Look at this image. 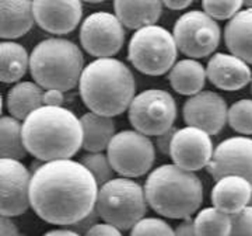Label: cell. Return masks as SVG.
Instances as JSON below:
<instances>
[{"mask_svg":"<svg viewBox=\"0 0 252 236\" xmlns=\"http://www.w3.org/2000/svg\"><path fill=\"white\" fill-rule=\"evenodd\" d=\"M1 236H20L17 225L11 221V218L1 217Z\"/></svg>","mask_w":252,"mask_h":236,"instance_id":"obj_38","label":"cell"},{"mask_svg":"<svg viewBox=\"0 0 252 236\" xmlns=\"http://www.w3.org/2000/svg\"><path fill=\"white\" fill-rule=\"evenodd\" d=\"M127 117L136 131L147 136H158L174 128L177 103L171 93L147 89L136 96L127 110Z\"/></svg>","mask_w":252,"mask_h":236,"instance_id":"obj_8","label":"cell"},{"mask_svg":"<svg viewBox=\"0 0 252 236\" xmlns=\"http://www.w3.org/2000/svg\"><path fill=\"white\" fill-rule=\"evenodd\" d=\"M1 38L14 41L26 36L35 24L34 1H1Z\"/></svg>","mask_w":252,"mask_h":236,"instance_id":"obj_19","label":"cell"},{"mask_svg":"<svg viewBox=\"0 0 252 236\" xmlns=\"http://www.w3.org/2000/svg\"><path fill=\"white\" fill-rule=\"evenodd\" d=\"M207 172L215 182L225 176L244 177L252 184V138L231 136L215 148Z\"/></svg>","mask_w":252,"mask_h":236,"instance_id":"obj_12","label":"cell"},{"mask_svg":"<svg viewBox=\"0 0 252 236\" xmlns=\"http://www.w3.org/2000/svg\"><path fill=\"white\" fill-rule=\"evenodd\" d=\"M224 41L230 54L252 65V9L244 7L227 23Z\"/></svg>","mask_w":252,"mask_h":236,"instance_id":"obj_20","label":"cell"},{"mask_svg":"<svg viewBox=\"0 0 252 236\" xmlns=\"http://www.w3.org/2000/svg\"><path fill=\"white\" fill-rule=\"evenodd\" d=\"M30 72L44 90L67 91L79 86L84 72L80 46L66 38H46L30 54Z\"/></svg>","mask_w":252,"mask_h":236,"instance_id":"obj_5","label":"cell"},{"mask_svg":"<svg viewBox=\"0 0 252 236\" xmlns=\"http://www.w3.org/2000/svg\"><path fill=\"white\" fill-rule=\"evenodd\" d=\"M177 129L178 128H171L170 131H167V132H164L161 135L156 136V141H154V146H156V149L160 152L161 155H165V156H170L171 154V144H172V139H174V135H175V132H177Z\"/></svg>","mask_w":252,"mask_h":236,"instance_id":"obj_33","label":"cell"},{"mask_svg":"<svg viewBox=\"0 0 252 236\" xmlns=\"http://www.w3.org/2000/svg\"><path fill=\"white\" fill-rule=\"evenodd\" d=\"M215 154V146L210 135L195 127L178 128L171 144L174 164L187 170L198 172L209 166Z\"/></svg>","mask_w":252,"mask_h":236,"instance_id":"obj_14","label":"cell"},{"mask_svg":"<svg viewBox=\"0 0 252 236\" xmlns=\"http://www.w3.org/2000/svg\"><path fill=\"white\" fill-rule=\"evenodd\" d=\"M34 17L38 27L55 36L72 33L80 24L83 4L77 0L72 1H34Z\"/></svg>","mask_w":252,"mask_h":236,"instance_id":"obj_16","label":"cell"},{"mask_svg":"<svg viewBox=\"0 0 252 236\" xmlns=\"http://www.w3.org/2000/svg\"><path fill=\"white\" fill-rule=\"evenodd\" d=\"M178 46L174 36L161 26H150L135 31L127 45V58L139 72L160 76L177 64Z\"/></svg>","mask_w":252,"mask_h":236,"instance_id":"obj_7","label":"cell"},{"mask_svg":"<svg viewBox=\"0 0 252 236\" xmlns=\"http://www.w3.org/2000/svg\"><path fill=\"white\" fill-rule=\"evenodd\" d=\"M98 219H101L99 218L98 212H97V209H94L87 218H84L83 221H80L79 224L73 225V227H70L69 229H72V231H74V232H77L79 235L84 236L87 232H89V231H90L91 228L98 224Z\"/></svg>","mask_w":252,"mask_h":236,"instance_id":"obj_35","label":"cell"},{"mask_svg":"<svg viewBox=\"0 0 252 236\" xmlns=\"http://www.w3.org/2000/svg\"><path fill=\"white\" fill-rule=\"evenodd\" d=\"M147 205L144 187L133 179L115 177L99 187L95 209L102 222L127 231L146 218Z\"/></svg>","mask_w":252,"mask_h":236,"instance_id":"obj_6","label":"cell"},{"mask_svg":"<svg viewBox=\"0 0 252 236\" xmlns=\"http://www.w3.org/2000/svg\"><path fill=\"white\" fill-rule=\"evenodd\" d=\"M210 200L215 208L233 217L251 205L252 184L244 177L225 176L215 183Z\"/></svg>","mask_w":252,"mask_h":236,"instance_id":"obj_18","label":"cell"},{"mask_svg":"<svg viewBox=\"0 0 252 236\" xmlns=\"http://www.w3.org/2000/svg\"><path fill=\"white\" fill-rule=\"evenodd\" d=\"M1 217L23 215L30 207L32 173L21 160L1 159Z\"/></svg>","mask_w":252,"mask_h":236,"instance_id":"obj_13","label":"cell"},{"mask_svg":"<svg viewBox=\"0 0 252 236\" xmlns=\"http://www.w3.org/2000/svg\"><path fill=\"white\" fill-rule=\"evenodd\" d=\"M114 170L121 177L135 179L152 170L156 160V146L150 136L136 129L117 132L107 149Z\"/></svg>","mask_w":252,"mask_h":236,"instance_id":"obj_9","label":"cell"},{"mask_svg":"<svg viewBox=\"0 0 252 236\" xmlns=\"http://www.w3.org/2000/svg\"><path fill=\"white\" fill-rule=\"evenodd\" d=\"M45 90L35 82H18L7 93V110L13 118L26 121L34 111L44 107Z\"/></svg>","mask_w":252,"mask_h":236,"instance_id":"obj_24","label":"cell"},{"mask_svg":"<svg viewBox=\"0 0 252 236\" xmlns=\"http://www.w3.org/2000/svg\"><path fill=\"white\" fill-rule=\"evenodd\" d=\"M178 51L189 59L212 55L221 39V30L216 20L203 10H190L178 17L172 31Z\"/></svg>","mask_w":252,"mask_h":236,"instance_id":"obj_10","label":"cell"},{"mask_svg":"<svg viewBox=\"0 0 252 236\" xmlns=\"http://www.w3.org/2000/svg\"><path fill=\"white\" fill-rule=\"evenodd\" d=\"M251 91H252V82H251Z\"/></svg>","mask_w":252,"mask_h":236,"instance_id":"obj_42","label":"cell"},{"mask_svg":"<svg viewBox=\"0 0 252 236\" xmlns=\"http://www.w3.org/2000/svg\"><path fill=\"white\" fill-rule=\"evenodd\" d=\"M162 4L167 9L177 11V10L188 9L189 6L192 4V1H189V0H168V1H162Z\"/></svg>","mask_w":252,"mask_h":236,"instance_id":"obj_39","label":"cell"},{"mask_svg":"<svg viewBox=\"0 0 252 236\" xmlns=\"http://www.w3.org/2000/svg\"><path fill=\"white\" fill-rule=\"evenodd\" d=\"M149 205L165 218L189 219L203 202V184L196 173L177 164H162L144 183Z\"/></svg>","mask_w":252,"mask_h":236,"instance_id":"obj_4","label":"cell"},{"mask_svg":"<svg viewBox=\"0 0 252 236\" xmlns=\"http://www.w3.org/2000/svg\"><path fill=\"white\" fill-rule=\"evenodd\" d=\"M168 80L174 90L182 96H195L206 84V68L196 59H181L168 72Z\"/></svg>","mask_w":252,"mask_h":236,"instance_id":"obj_22","label":"cell"},{"mask_svg":"<svg viewBox=\"0 0 252 236\" xmlns=\"http://www.w3.org/2000/svg\"><path fill=\"white\" fill-rule=\"evenodd\" d=\"M207 80L220 90L235 91L252 82L250 65L233 54L212 55L206 66Z\"/></svg>","mask_w":252,"mask_h":236,"instance_id":"obj_17","label":"cell"},{"mask_svg":"<svg viewBox=\"0 0 252 236\" xmlns=\"http://www.w3.org/2000/svg\"><path fill=\"white\" fill-rule=\"evenodd\" d=\"M81 119L83 127V148L89 154H98L108 149L115 132V122L111 117L95 113H86Z\"/></svg>","mask_w":252,"mask_h":236,"instance_id":"obj_23","label":"cell"},{"mask_svg":"<svg viewBox=\"0 0 252 236\" xmlns=\"http://www.w3.org/2000/svg\"><path fill=\"white\" fill-rule=\"evenodd\" d=\"M162 7L161 1H114L115 16L122 26L136 31L156 26L161 17Z\"/></svg>","mask_w":252,"mask_h":236,"instance_id":"obj_21","label":"cell"},{"mask_svg":"<svg viewBox=\"0 0 252 236\" xmlns=\"http://www.w3.org/2000/svg\"><path fill=\"white\" fill-rule=\"evenodd\" d=\"M1 54V82L18 83L30 69V55L26 46L16 41H3L0 44Z\"/></svg>","mask_w":252,"mask_h":236,"instance_id":"obj_25","label":"cell"},{"mask_svg":"<svg viewBox=\"0 0 252 236\" xmlns=\"http://www.w3.org/2000/svg\"><path fill=\"white\" fill-rule=\"evenodd\" d=\"M175 236H198L193 219H185L175 228Z\"/></svg>","mask_w":252,"mask_h":236,"instance_id":"obj_37","label":"cell"},{"mask_svg":"<svg viewBox=\"0 0 252 236\" xmlns=\"http://www.w3.org/2000/svg\"><path fill=\"white\" fill-rule=\"evenodd\" d=\"M80 42L97 59L112 58L124 46L125 30L114 13L94 11L81 23Z\"/></svg>","mask_w":252,"mask_h":236,"instance_id":"obj_11","label":"cell"},{"mask_svg":"<svg viewBox=\"0 0 252 236\" xmlns=\"http://www.w3.org/2000/svg\"><path fill=\"white\" fill-rule=\"evenodd\" d=\"M182 114L188 127L199 128L209 135H216L228 119V107L219 93L203 90L185 101Z\"/></svg>","mask_w":252,"mask_h":236,"instance_id":"obj_15","label":"cell"},{"mask_svg":"<svg viewBox=\"0 0 252 236\" xmlns=\"http://www.w3.org/2000/svg\"><path fill=\"white\" fill-rule=\"evenodd\" d=\"M244 7L245 9H252V1H245L244 3Z\"/></svg>","mask_w":252,"mask_h":236,"instance_id":"obj_41","label":"cell"},{"mask_svg":"<svg viewBox=\"0 0 252 236\" xmlns=\"http://www.w3.org/2000/svg\"><path fill=\"white\" fill-rule=\"evenodd\" d=\"M130 236H175V229L161 218H143L132 228Z\"/></svg>","mask_w":252,"mask_h":236,"instance_id":"obj_31","label":"cell"},{"mask_svg":"<svg viewBox=\"0 0 252 236\" xmlns=\"http://www.w3.org/2000/svg\"><path fill=\"white\" fill-rule=\"evenodd\" d=\"M83 166H86L90 173L94 176L98 186H104L105 183L115 179V170L109 160L108 155L98 152V154H86L83 155L80 160Z\"/></svg>","mask_w":252,"mask_h":236,"instance_id":"obj_29","label":"cell"},{"mask_svg":"<svg viewBox=\"0 0 252 236\" xmlns=\"http://www.w3.org/2000/svg\"><path fill=\"white\" fill-rule=\"evenodd\" d=\"M1 159L21 160L28 154L24 138H23V124L17 118L11 116L1 117Z\"/></svg>","mask_w":252,"mask_h":236,"instance_id":"obj_26","label":"cell"},{"mask_svg":"<svg viewBox=\"0 0 252 236\" xmlns=\"http://www.w3.org/2000/svg\"><path fill=\"white\" fill-rule=\"evenodd\" d=\"M99 186L81 162H45L32 172L31 208L48 224L73 227L95 209Z\"/></svg>","mask_w":252,"mask_h":236,"instance_id":"obj_1","label":"cell"},{"mask_svg":"<svg viewBox=\"0 0 252 236\" xmlns=\"http://www.w3.org/2000/svg\"><path fill=\"white\" fill-rule=\"evenodd\" d=\"M233 225L230 236H252V207H247L241 212L231 217Z\"/></svg>","mask_w":252,"mask_h":236,"instance_id":"obj_32","label":"cell"},{"mask_svg":"<svg viewBox=\"0 0 252 236\" xmlns=\"http://www.w3.org/2000/svg\"><path fill=\"white\" fill-rule=\"evenodd\" d=\"M193 222L198 236H230L233 225L231 215L215 207L200 209Z\"/></svg>","mask_w":252,"mask_h":236,"instance_id":"obj_27","label":"cell"},{"mask_svg":"<svg viewBox=\"0 0 252 236\" xmlns=\"http://www.w3.org/2000/svg\"><path fill=\"white\" fill-rule=\"evenodd\" d=\"M64 94L61 90H45L44 93V106L46 107H63Z\"/></svg>","mask_w":252,"mask_h":236,"instance_id":"obj_36","label":"cell"},{"mask_svg":"<svg viewBox=\"0 0 252 236\" xmlns=\"http://www.w3.org/2000/svg\"><path fill=\"white\" fill-rule=\"evenodd\" d=\"M135 76L117 58L95 59L84 68L79 83L83 103L91 113L117 117L129 110L136 97Z\"/></svg>","mask_w":252,"mask_h":236,"instance_id":"obj_3","label":"cell"},{"mask_svg":"<svg viewBox=\"0 0 252 236\" xmlns=\"http://www.w3.org/2000/svg\"><path fill=\"white\" fill-rule=\"evenodd\" d=\"M28 154L45 162L70 159L83 148L81 119L64 107H41L23 122Z\"/></svg>","mask_w":252,"mask_h":236,"instance_id":"obj_2","label":"cell"},{"mask_svg":"<svg viewBox=\"0 0 252 236\" xmlns=\"http://www.w3.org/2000/svg\"><path fill=\"white\" fill-rule=\"evenodd\" d=\"M228 125L241 135H252V99H241L228 107Z\"/></svg>","mask_w":252,"mask_h":236,"instance_id":"obj_28","label":"cell"},{"mask_svg":"<svg viewBox=\"0 0 252 236\" xmlns=\"http://www.w3.org/2000/svg\"><path fill=\"white\" fill-rule=\"evenodd\" d=\"M202 9L207 16L213 20H231L244 9L243 1H213L205 0L202 1Z\"/></svg>","mask_w":252,"mask_h":236,"instance_id":"obj_30","label":"cell"},{"mask_svg":"<svg viewBox=\"0 0 252 236\" xmlns=\"http://www.w3.org/2000/svg\"><path fill=\"white\" fill-rule=\"evenodd\" d=\"M251 207H252V200H251Z\"/></svg>","mask_w":252,"mask_h":236,"instance_id":"obj_43","label":"cell"},{"mask_svg":"<svg viewBox=\"0 0 252 236\" xmlns=\"http://www.w3.org/2000/svg\"><path fill=\"white\" fill-rule=\"evenodd\" d=\"M42 236H81L77 232H74L72 229H54V231H49Z\"/></svg>","mask_w":252,"mask_h":236,"instance_id":"obj_40","label":"cell"},{"mask_svg":"<svg viewBox=\"0 0 252 236\" xmlns=\"http://www.w3.org/2000/svg\"><path fill=\"white\" fill-rule=\"evenodd\" d=\"M84 236H122V232L121 229H118L114 225H109L107 222H98Z\"/></svg>","mask_w":252,"mask_h":236,"instance_id":"obj_34","label":"cell"}]
</instances>
